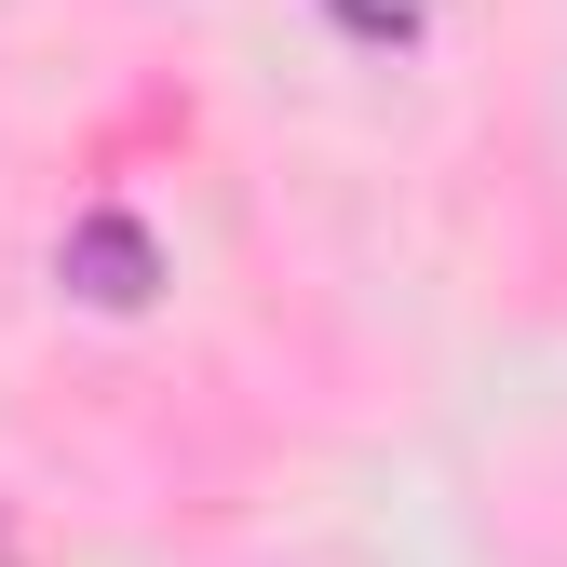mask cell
I'll list each match as a JSON object with an SVG mask.
<instances>
[{"label":"cell","mask_w":567,"mask_h":567,"mask_svg":"<svg viewBox=\"0 0 567 567\" xmlns=\"http://www.w3.org/2000/svg\"><path fill=\"white\" fill-rule=\"evenodd\" d=\"M68 298H95V311H150V284H163V257H150V230L122 217V203H95L82 230H68Z\"/></svg>","instance_id":"obj_1"}]
</instances>
